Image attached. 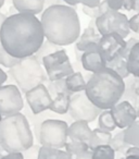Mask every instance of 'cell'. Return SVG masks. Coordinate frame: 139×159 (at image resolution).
I'll return each mask as SVG.
<instances>
[{"label":"cell","instance_id":"1","mask_svg":"<svg viewBox=\"0 0 139 159\" xmlns=\"http://www.w3.org/2000/svg\"><path fill=\"white\" fill-rule=\"evenodd\" d=\"M3 49L19 59L34 56L45 42L41 22L31 13L16 12L7 18L0 29Z\"/></svg>","mask_w":139,"mask_h":159},{"label":"cell","instance_id":"2","mask_svg":"<svg viewBox=\"0 0 139 159\" xmlns=\"http://www.w3.org/2000/svg\"><path fill=\"white\" fill-rule=\"evenodd\" d=\"M46 39L59 46L77 42L80 22L76 9L67 5H55L44 10L40 18Z\"/></svg>","mask_w":139,"mask_h":159},{"label":"cell","instance_id":"3","mask_svg":"<svg viewBox=\"0 0 139 159\" xmlns=\"http://www.w3.org/2000/svg\"><path fill=\"white\" fill-rule=\"evenodd\" d=\"M125 92V80L111 68L93 73L86 84L85 93L101 110H110L121 102Z\"/></svg>","mask_w":139,"mask_h":159},{"label":"cell","instance_id":"4","mask_svg":"<svg viewBox=\"0 0 139 159\" xmlns=\"http://www.w3.org/2000/svg\"><path fill=\"white\" fill-rule=\"evenodd\" d=\"M0 144L7 154L23 152L34 146V135L26 116L19 112L0 122Z\"/></svg>","mask_w":139,"mask_h":159},{"label":"cell","instance_id":"5","mask_svg":"<svg viewBox=\"0 0 139 159\" xmlns=\"http://www.w3.org/2000/svg\"><path fill=\"white\" fill-rule=\"evenodd\" d=\"M42 66L41 62L34 55L21 59L15 66L10 69L9 72L20 91L26 94L34 87L48 82V75Z\"/></svg>","mask_w":139,"mask_h":159},{"label":"cell","instance_id":"6","mask_svg":"<svg viewBox=\"0 0 139 159\" xmlns=\"http://www.w3.org/2000/svg\"><path fill=\"white\" fill-rule=\"evenodd\" d=\"M68 124L63 120L47 119L40 124L39 143L41 146L55 149L65 148L68 141Z\"/></svg>","mask_w":139,"mask_h":159},{"label":"cell","instance_id":"7","mask_svg":"<svg viewBox=\"0 0 139 159\" xmlns=\"http://www.w3.org/2000/svg\"><path fill=\"white\" fill-rule=\"evenodd\" d=\"M96 29L101 36L110 33H117L123 38H126L130 33L129 19L122 12L109 9L96 20Z\"/></svg>","mask_w":139,"mask_h":159},{"label":"cell","instance_id":"8","mask_svg":"<svg viewBox=\"0 0 139 159\" xmlns=\"http://www.w3.org/2000/svg\"><path fill=\"white\" fill-rule=\"evenodd\" d=\"M41 64L46 70L49 81H58V80L65 79L68 75L74 73L73 66L70 61L67 53L63 48L44 57Z\"/></svg>","mask_w":139,"mask_h":159},{"label":"cell","instance_id":"9","mask_svg":"<svg viewBox=\"0 0 139 159\" xmlns=\"http://www.w3.org/2000/svg\"><path fill=\"white\" fill-rule=\"evenodd\" d=\"M68 112L75 121L93 122L99 117L102 110L91 102L85 92H80L72 96Z\"/></svg>","mask_w":139,"mask_h":159},{"label":"cell","instance_id":"10","mask_svg":"<svg viewBox=\"0 0 139 159\" xmlns=\"http://www.w3.org/2000/svg\"><path fill=\"white\" fill-rule=\"evenodd\" d=\"M24 107L21 91L16 85H3L0 87V112L2 117H10L21 112Z\"/></svg>","mask_w":139,"mask_h":159},{"label":"cell","instance_id":"11","mask_svg":"<svg viewBox=\"0 0 139 159\" xmlns=\"http://www.w3.org/2000/svg\"><path fill=\"white\" fill-rule=\"evenodd\" d=\"M25 95L26 102L35 116L40 115L50 108L52 104V96L50 95L48 89L45 84H40L28 91Z\"/></svg>","mask_w":139,"mask_h":159},{"label":"cell","instance_id":"12","mask_svg":"<svg viewBox=\"0 0 139 159\" xmlns=\"http://www.w3.org/2000/svg\"><path fill=\"white\" fill-rule=\"evenodd\" d=\"M98 47L106 62H110L111 60L115 59L123 53L126 47V42L125 38L122 37L119 34L110 33L101 36Z\"/></svg>","mask_w":139,"mask_h":159},{"label":"cell","instance_id":"13","mask_svg":"<svg viewBox=\"0 0 139 159\" xmlns=\"http://www.w3.org/2000/svg\"><path fill=\"white\" fill-rule=\"evenodd\" d=\"M110 111L116 126L121 130L127 129L138 119L137 108L127 100H121L115 106H113Z\"/></svg>","mask_w":139,"mask_h":159},{"label":"cell","instance_id":"14","mask_svg":"<svg viewBox=\"0 0 139 159\" xmlns=\"http://www.w3.org/2000/svg\"><path fill=\"white\" fill-rule=\"evenodd\" d=\"M80 63L85 70L91 73L99 72L108 66V62L104 59L98 45H93L83 52Z\"/></svg>","mask_w":139,"mask_h":159},{"label":"cell","instance_id":"15","mask_svg":"<svg viewBox=\"0 0 139 159\" xmlns=\"http://www.w3.org/2000/svg\"><path fill=\"white\" fill-rule=\"evenodd\" d=\"M67 135L68 139L85 142L89 145V142L93 136V130L89 128L87 121H74L68 126Z\"/></svg>","mask_w":139,"mask_h":159},{"label":"cell","instance_id":"16","mask_svg":"<svg viewBox=\"0 0 139 159\" xmlns=\"http://www.w3.org/2000/svg\"><path fill=\"white\" fill-rule=\"evenodd\" d=\"M96 30H97L96 27L87 26L85 29V31L83 32L82 35L80 36V38L77 39V42H76L75 48H77L80 51L84 52L90 46L99 44L100 39H101V35Z\"/></svg>","mask_w":139,"mask_h":159},{"label":"cell","instance_id":"17","mask_svg":"<svg viewBox=\"0 0 139 159\" xmlns=\"http://www.w3.org/2000/svg\"><path fill=\"white\" fill-rule=\"evenodd\" d=\"M12 5L20 13L36 16L45 10V0H12Z\"/></svg>","mask_w":139,"mask_h":159},{"label":"cell","instance_id":"18","mask_svg":"<svg viewBox=\"0 0 139 159\" xmlns=\"http://www.w3.org/2000/svg\"><path fill=\"white\" fill-rule=\"evenodd\" d=\"M72 95L67 93H60L53 98L49 110L58 115H65L68 112Z\"/></svg>","mask_w":139,"mask_h":159},{"label":"cell","instance_id":"19","mask_svg":"<svg viewBox=\"0 0 139 159\" xmlns=\"http://www.w3.org/2000/svg\"><path fill=\"white\" fill-rule=\"evenodd\" d=\"M65 84L68 91L73 94H76L85 92L87 83L85 82L83 74L78 71V72H74L71 75H68L67 77H65Z\"/></svg>","mask_w":139,"mask_h":159},{"label":"cell","instance_id":"20","mask_svg":"<svg viewBox=\"0 0 139 159\" xmlns=\"http://www.w3.org/2000/svg\"><path fill=\"white\" fill-rule=\"evenodd\" d=\"M37 159H74V156L68 154L66 150L41 146L38 152Z\"/></svg>","mask_w":139,"mask_h":159},{"label":"cell","instance_id":"21","mask_svg":"<svg viewBox=\"0 0 139 159\" xmlns=\"http://www.w3.org/2000/svg\"><path fill=\"white\" fill-rule=\"evenodd\" d=\"M112 137L113 135L111 132L101 130L100 128H96L95 130H93V136L89 142V148L93 149L100 145H110Z\"/></svg>","mask_w":139,"mask_h":159},{"label":"cell","instance_id":"22","mask_svg":"<svg viewBox=\"0 0 139 159\" xmlns=\"http://www.w3.org/2000/svg\"><path fill=\"white\" fill-rule=\"evenodd\" d=\"M125 80V92H124V95L122 97L121 100H127L134 107L138 108L139 106V96L136 94L134 89V76L130 75L127 79Z\"/></svg>","mask_w":139,"mask_h":159},{"label":"cell","instance_id":"23","mask_svg":"<svg viewBox=\"0 0 139 159\" xmlns=\"http://www.w3.org/2000/svg\"><path fill=\"white\" fill-rule=\"evenodd\" d=\"M127 69L130 75L139 79V42L130 50L127 59Z\"/></svg>","mask_w":139,"mask_h":159},{"label":"cell","instance_id":"24","mask_svg":"<svg viewBox=\"0 0 139 159\" xmlns=\"http://www.w3.org/2000/svg\"><path fill=\"white\" fill-rule=\"evenodd\" d=\"M106 66L111 68L112 70H114L116 73H119L123 79H127L128 76H130L129 72H128V69H127V59L124 58L122 55H119V57H116L115 59L108 62V66Z\"/></svg>","mask_w":139,"mask_h":159},{"label":"cell","instance_id":"25","mask_svg":"<svg viewBox=\"0 0 139 159\" xmlns=\"http://www.w3.org/2000/svg\"><path fill=\"white\" fill-rule=\"evenodd\" d=\"M110 146L114 149L115 152H119V154L125 156L127 149L130 147V145L125 141V136H124V130L117 132L114 136L111 139Z\"/></svg>","mask_w":139,"mask_h":159},{"label":"cell","instance_id":"26","mask_svg":"<svg viewBox=\"0 0 139 159\" xmlns=\"http://www.w3.org/2000/svg\"><path fill=\"white\" fill-rule=\"evenodd\" d=\"M125 141L130 146L139 147V118L127 129L124 130Z\"/></svg>","mask_w":139,"mask_h":159},{"label":"cell","instance_id":"27","mask_svg":"<svg viewBox=\"0 0 139 159\" xmlns=\"http://www.w3.org/2000/svg\"><path fill=\"white\" fill-rule=\"evenodd\" d=\"M98 123L101 130L108 131V132H113L117 128L110 110H102V112L98 117Z\"/></svg>","mask_w":139,"mask_h":159},{"label":"cell","instance_id":"28","mask_svg":"<svg viewBox=\"0 0 139 159\" xmlns=\"http://www.w3.org/2000/svg\"><path fill=\"white\" fill-rule=\"evenodd\" d=\"M110 9V7H109L108 2H106V0H103V1H101L100 2L99 6H97V7H86V6H83L82 10L83 12H84L86 16H88L89 18L91 19H95V20H97L98 18H100V16H102V14L106 13L108 10Z\"/></svg>","mask_w":139,"mask_h":159},{"label":"cell","instance_id":"29","mask_svg":"<svg viewBox=\"0 0 139 159\" xmlns=\"http://www.w3.org/2000/svg\"><path fill=\"white\" fill-rule=\"evenodd\" d=\"M47 89H48L49 93H50V95L52 96V97H55V96L60 93H67L72 96L74 95V94L71 93V92L67 89V87H66L65 79L58 80V81H49L48 80Z\"/></svg>","mask_w":139,"mask_h":159},{"label":"cell","instance_id":"30","mask_svg":"<svg viewBox=\"0 0 139 159\" xmlns=\"http://www.w3.org/2000/svg\"><path fill=\"white\" fill-rule=\"evenodd\" d=\"M89 145L85 142L80 141H73V139H68L67 143L65 145V150L71 154L72 156H77V155L82 154L84 152L89 150Z\"/></svg>","mask_w":139,"mask_h":159},{"label":"cell","instance_id":"31","mask_svg":"<svg viewBox=\"0 0 139 159\" xmlns=\"http://www.w3.org/2000/svg\"><path fill=\"white\" fill-rule=\"evenodd\" d=\"M93 150V159H115V154L110 145H100Z\"/></svg>","mask_w":139,"mask_h":159},{"label":"cell","instance_id":"32","mask_svg":"<svg viewBox=\"0 0 139 159\" xmlns=\"http://www.w3.org/2000/svg\"><path fill=\"white\" fill-rule=\"evenodd\" d=\"M61 48H62L61 46H59V45H55V44H53V43L49 42L48 39H46L44 42V44L41 45V47L39 48V50L35 53V57L37 58L40 62H41L42 59H44V57L50 55V53L55 52V51L60 50Z\"/></svg>","mask_w":139,"mask_h":159},{"label":"cell","instance_id":"33","mask_svg":"<svg viewBox=\"0 0 139 159\" xmlns=\"http://www.w3.org/2000/svg\"><path fill=\"white\" fill-rule=\"evenodd\" d=\"M20 61H21V59L11 56L9 52H7L5 49L0 52V66H5V68L12 69L13 66H15Z\"/></svg>","mask_w":139,"mask_h":159},{"label":"cell","instance_id":"34","mask_svg":"<svg viewBox=\"0 0 139 159\" xmlns=\"http://www.w3.org/2000/svg\"><path fill=\"white\" fill-rule=\"evenodd\" d=\"M129 27L130 31L139 35V12L129 19Z\"/></svg>","mask_w":139,"mask_h":159},{"label":"cell","instance_id":"35","mask_svg":"<svg viewBox=\"0 0 139 159\" xmlns=\"http://www.w3.org/2000/svg\"><path fill=\"white\" fill-rule=\"evenodd\" d=\"M109 7L112 10H116V11H119V10L123 8V0H106Z\"/></svg>","mask_w":139,"mask_h":159},{"label":"cell","instance_id":"36","mask_svg":"<svg viewBox=\"0 0 139 159\" xmlns=\"http://www.w3.org/2000/svg\"><path fill=\"white\" fill-rule=\"evenodd\" d=\"M0 159H24L23 152H9L3 155Z\"/></svg>","mask_w":139,"mask_h":159},{"label":"cell","instance_id":"37","mask_svg":"<svg viewBox=\"0 0 139 159\" xmlns=\"http://www.w3.org/2000/svg\"><path fill=\"white\" fill-rule=\"evenodd\" d=\"M78 2L83 6H86V7H97L100 5L101 0H78Z\"/></svg>","mask_w":139,"mask_h":159},{"label":"cell","instance_id":"38","mask_svg":"<svg viewBox=\"0 0 139 159\" xmlns=\"http://www.w3.org/2000/svg\"><path fill=\"white\" fill-rule=\"evenodd\" d=\"M123 9L126 11H135V0H123Z\"/></svg>","mask_w":139,"mask_h":159},{"label":"cell","instance_id":"39","mask_svg":"<svg viewBox=\"0 0 139 159\" xmlns=\"http://www.w3.org/2000/svg\"><path fill=\"white\" fill-rule=\"evenodd\" d=\"M75 159H93V150L89 149L87 152H82V154L75 156Z\"/></svg>","mask_w":139,"mask_h":159},{"label":"cell","instance_id":"40","mask_svg":"<svg viewBox=\"0 0 139 159\" xmlns=\"http://www.w3.org/2000/svg\"><path fill=\"white\" fill-rule=\"evenodd\" d=\"M55 5H64L63 0H45V9Z\"/></svg>","mask_w":139,"mask_h":159},{"label":"cell","instance_id":"41","mask_svg":"<svg viewBox=\"0 0 139 159\" xmlns=\"http://www.w3.org/2000/svg\"><path fill=\"white\" fill-rule=\"evenodd\" d=\"M7 80H8V74L0 68V87L3 86V84L7 82Z\"/></svg>","mask_w":139,"mask_h":159},{"label":"cell","instance_id":"42","mask_svg":"<svg viewBox=\"0 0 139 159\" xmlns=\"http://www.w3.org/2000/svg\"><path fill=\"white\" fill-rule=\"evenodd\" d=\"M134 89L136 94L139 96V79L138 77H135L134 76Z\"/></svg>","mask_w":139,"mask_h":159},{"label":"cell","instance_id":"43","mask_svg":"<svg viewBox=\"0 0 139 159\" xmlns=\"http://www.w3.org/2000/svg\"><path fill=\"white\" fill-rule=\"evenodd\" d=\"M64 3H66L67 6H70V7H75V6H77L78 3V0H63Z\"/></svg>","mask_w":139,"mask_h":159},{"label":"cell","instance_id":"44","mask_svg":"<svg viewBox=\"0 0 139 159\" xmlns=\"http://www.w3.org/2000/svg\"><path fill=\"white\" fill-rule=\"evenodd\" d=\"M7 18H8V16H6V14H3V13L0 12V29H1L2 24L5 23V21L7 20Z\"/></svg>","mask_w":139,"mask_h":159},{"label":"cell","instance_id":"45","mask_svg":"<svg viewBox=\"0 0 139 159\" xmlns=\"http://www.w3.org/2000/svg\"><path fill=\"white\" fill-rule=\"evenodd\" d=\"M135 11L137 13L139 12V0H135Z\"/></svg>","mask_w":139,"mask_h":159},{"label":"cell","instance_id":"46","mask_svg":"<svg viewBox=\"0 0 139 159\" xmlns=\"http://www.w3.org/2000/svg\"><path fill=\"white\" fill-rule=\"evenodd\" d=\"M124 159H139V156H125Z\"/></svg>","mask_w":139,"mask_h":159},{"label":"cell","instance_id":"47","mask_svg":"<svg viewBox=\"0 0 139 159\" xmlns=\"http://www.w3.org/2000/svg\"><path fill=\"white\" fill-rule=\"evenodd\" d=\"M5 2H6V0H0V9L3 7V5H5Z\"/></svg>","mask_w":139,"mask_h":159},{"label":"cell","instance_id":"48","mask_svg":"<svg viewBox=\"0 0 139 159\" xmlns=\"http://www.w3.org/2000/svg\"><path fill=\"white\" fill-rule=\"evenodd\" d=\"M3 50V46H2V43H1V38H0V52Z\"/></svg>","mask_w":139,"mask_h":159},{"label":"cell","instance_id":"49","mask_svg":"<svg viewBox=\"0 0 139 159\" xmlns=\"http://www.w3.org/2000/svg\"><path fill=\"white\" fill-rule=\"evenodd\" d=\"M3 119V117H2V115H1V112H0V122H1V120Z\"/></svg>","mask_w":139,"mask_h":159},{"label":"cell","instance_id":"50","mask_svg":"<svg viewBox=\"0 0 139 159\" xmlns=\"http://www.w3.org/2000/svg\"><path fill=\"white\" fill-rule=\"evenodd\" d=\"M137 115H138V118H139V106H138V108H137Z\"/></svg>","mask_w":139,"mask_h":159},{"label":"cell","instance_id":"51","mask_svg":"<svg viewBox=\"0 0 139 159\" xmlns=\"http://www.w3.org/2000/svg\"><path fill=\"white\" fill-rule=\"evenodd\" d=\"M2 156H3V155H2V154H0V158H1V157H2Z\"/></svg>","mask_w":139,"mask_h":159},{"label":"cell","instance_id":"52","mask_svg":"<svg viewBox=\"0 0 139 159\" xmlns=\"http://www.w3.org/2000/svg\"><path fill=\"white\" fill-rule=\"evenodd\" d=\"M124 157H125V156H124ZM124 157H123V158H122V159H124Z\"/></svg>","mask_w":139,"mask_h":159},{"label":"cell","instance_id":"53","mask_svg":"<svg viewBox=\"0 0 139 159\" xmlns=\"http://www.w3.org/2000/svg\"><path fill=\"white\" fill-rule=\"evenodd\" d=\"M74 159H75V158H74Z\"/></svg>","mask_w":139,"mask_h":159}]
</instances>
